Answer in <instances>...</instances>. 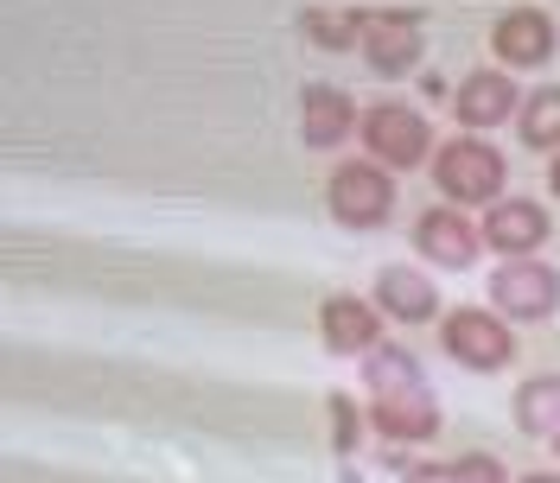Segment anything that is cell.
<instances>
[{"label": "cell", "mask_w": 560, "mask_h": 483, "mask_svg": "<svg viewBox=\"0 0 560 483\" xmlns=\"http://www.w3.org/2000/svg\"><path fill=\"white\" fill-rule=\"evenodd\" d=\"M433 191H440V204L453 210H471V204H503V185H510V160L497 153V140L485 134H446L440 140V153H433Z\"/></svg>", "instance_id": "obj_1"}, {"label": "cell", "mask_w": 560, "mask_h": 483, "mask_svg": "<svg viewBox=\"0 0 560 483\" xmlns=\"http://www.w3.org/2000/svg\"><path fill=\"white\" fill-rule=\"evenodd\" d=\"M357 140H363V160L388 166L395 178L415 173V166H433V153H440V134L415 103H370Z\"/></svg>", "instance_id": "obj_2"}, {"label": "cell", "mask_w": 560, "mask_h": 483, "mask_svg": "<svg viewBox=\"0 0 560 483\" xmlns=\"http://www.w3.org/2000/svg\"><path fill=\"white\" fill-rule=\"evenodd\" d=\"M325 210H331V223L338 229H357V236H370V229H383L388 216H395V173L376 166V160H338L331 178H325Z\"/></svg>", "instance_id": "obj_3"}, {"label": "cell", "mask_w": 560, "mask_h": 483, "mask_svg": "<svg viewBox=\"0 0 560 483\" xmlns=\"http://www.w3.org/2000/svg\"><path fill=\"white\" fill-rule=\"evenodd\" d=\"M440 350L471 376H497L516 363V325L497 318L490 306H453L440 318Z\"/></svg>", "instance_id": "obj_4"}, {"label": "cell", "mask_w": 560, "mask_h": 483, "mask_svg": "<svg viewBox=\"0 0 560 483\" xmlns=\"http://www.w3.org/2000/svg\"><path fill=\"white\" fill-rule=\"evenodd\" d=\"M485 299L497 306V318L510 325H548L560 311V274L541 261V255H523V261H497L485 280Z\"/></svg>", "instance_id": "obj_5"}, {"label": "cell", "mask_w": 560, "mask_h": 483, "mask_svg": "<svg viewBox=\"0 0 560 483\" xmlns=\"http://www.w3.org/2000/svg\"><path fill=\"white\" fill-rule=\"evenodd\" d=\"M427 51L420 7H363V64L376 76H415Z\"/></svg>", "instance_id": "obj_6"}, {"label": "cell", "mask_w": 560, "mask_h": 483, "mask_svg": "<svg viewBox=\"0 0 560 483\" xmlns=\"http://www.w3.org/2000/svg\"><path fill=\"white\" fill-rule=\"evenodd\" d=\"M555 45H560V13L535 7V0H516L490 20V51H497L503 70H541L555 58Z\"/></svg>", "instance_id": "obj_7"}, {"label": "cell", "mask_w": 560, "mask_h": 483, "mask_svg": "<svg viewBox=\"0 0 560 483\" xmlns=\"http://www.w3.org/2000/svg\"><path fill=\"white\" fill-rule=\"evenodd\" d=\"M408 241H415V255L427 261V268H446V274H465V268L485 255V229L453 204H427L415 216Z\"/></svg>", "instance_id": "obj_8"}, {"label": "cell", "mask_w": 560, "mask_h": 483, "mask_svg": "<svg viewBox=\"0 0 560 483\" xmlns=\"http://www.w3.org/2000/svg\"><path fill=\"white\" fill-rule=\"evenodd\" d=\"M528 90H516V76L503 64H478L465 70L453 83V121L465 134H490V128H503V121H516V108H523Z\"/></svg>", "instance_id": "obj_9"}, {"label": "cell", "mask_w": 560, "mask_h": 483, "mask_svg": "<svg viewBox=\"0 0 560 483\" xmlns=\"http://www.w3.org/2000/svg\"><path fill=\"white\" fill-rule=\"evenodd\" d=\"M370 433L383 439V446H427V439H440V426H446V414H440V394L420 381V388H395V394H376L370 408Z\"/></svg>", "instance_id": "obj_10"}, {"label": "cell", "mask_w": 560, "mask_h": 483, "mask_svg": "<svg viewBox=\"0 0 560 483\" xmlns=\"http://www.w3.org/2000/svg\"><path fill=\"white\" fill-rule=\"evenodd\" d=\"M383 306L376 299H357V293H325L318 299V344L331 350V356H370L376 344H388L383 338Z\"/></svg>", "instance_id": "obj_11"}, {"label": "cell", "mask_w": 560, "mask_h": 483, "mask_svg": "<svg viewBox=\"0 0 560 483\" xmlns=\"http://www.w3.org/2000/svg\"><path fill=\"white\" fill-rule=\"evenodd\" d=\"M485 248L490 255H503V261H523V255H541L548 248V236H555V223H548V204L541 198H503V204L485 210Z\"/></svg>", "instance_id": "obj_12"}, {"label": "cell", "mask_w": 560, "mask_h": 483, "mask_svg": "<svg viewBox=\"0 0 560 483\" xmlns=\"http://www.w3.org/2000/svg\"><path fill=\"white\" fill-rule=\"evenodd\" d=\"M357 128H363V108H357L350 90H338V83H306V90H300V140H306L313 153L345 146Z\"/></svg>", "instance_id": "obj_13"}, {"label": "cell", "mask_w": 560, "mask_h": 483, "mask_svg": "<svg viewBox=\"0 0 560 483\" xmlns=\"http://www.w3.org/2000/svg\"><path fill=\"white\" fill-rule=\"evenodd\" d=\"M370 299L395 325H433L440 318V286H433V274H420V268H395L388 261L383 274H376V286H370Z\"/></svg>", "instance_id": "obj_14"}, {"label": "cell", "mask_w": 560, "mask_h": 483, "mask_svg": "<svg viewBox=\"0 0 560 483\" xmlns=\"http://www.w3.org/2000/svg\"><path fill=\"white\" fill-rule=\"evenodd\" d=\"M510 420L523 439H555L560 433V376H528L510 394Z\"/></svg>", "instance_id": "obj_15"}, {"label": "cell", "mask_w": 560, "mask_h": 483, "mask_svg": "<svg viewBox=\"0 0 560 483\" xmlns=\"http://www.w3.org/2000/svg\"><path fill=\"white\" fill-rule=\"evenodd\" d=\"M516 140H523L528 153H560V83H535L516 108Z\"/></svg>", "instance_id": "obj_16"}, {"label": "cell", "mask_w": 560, "mask_h": 483, "mask_svg": "<svg viewBox=\"0 0 560 483\" xmlns=\"http://www.w3.org/2000/svg\"><path fill=\"white\" fill-rule=\"evenodd\" d=\"M300 38L318 51H363V7H306Z\"/></svg>", "instance_id": "obj_17"}, {"label": "cell", "mask_w": 560, "mask_h": 483, "mask_svg": "<svg viewBox=\"0 0 560 483\" xmlns=\"http://www.w3.org/2000/svg\"><path fill=\"white\" fill-rule=\"evenodd\" d=\"M420 363L408 356L401 344H376L370 356H363V388H370V401L376 394H395V388H420Z\"/></svg>", "instance_id": "obj_18"}, {"label": "cell", "mask_w": 560, "mask_h": 483, "mask_svg": "<svg viewBox=\"0 0 560 483\" xmlns=\"http://www.w3.org/2000/svg\"><path fill=\"white\" fill-rule=\"evenodd\" d=\"M446 471H453V483H516L510 464L490 451H458V458H446Z\"/></svg>", "instance_id": "obj_19"}, {"label": "cell", "mask_w": 560, "mask_h": 483, "mask_svg": "<svg viewBox=\"0 0 560 483\" xmlns=\"http://www.w3.org/2000/svg\"><path fill=\"white\" fill-rule=\"evenodd\" d=\"M325 408H331V446H338V458H350V446H357V426H370V414H363L350 394H325Z\"/></svg>", "instance_id": "obj_20"}, {"label": "cell", "mask_w": 560, "mask_h": 483, "mask_svg": "<svg viewBox=\"0 0 560 483\" xmlns=\"http://www.w3.org/2000/svg\"><path fill=\"white\" fill-rule=\"evenodd\" d=\"M401 483H453V471L446 464H427V458H408L401 464Z\"/></svg>", "instance_id": "obj_21"}, {"label": "cell", "mask_w": 560, "mask_h": 483, "mask_svg": "<svg viewBox=\"0 0 560 483\" xmlns=\"http://www.w3.org/2000/svg\"><path fill=\"white\" fill-rule=\"evenodd\" d=\"M548 191H555V204H560V153L548 160Z\"/></svg>", "instance_id": "obj_22"}, {"label": "cell", "mask_w": 560, "mask_h": 483, "mask_svg": "<svg viewBox=\"0 0 560 483\" xmlns=\"http://www.w3.org/2000/svg\"><path fill=\"white\" fill-rule=\"evenodd\" d=\"M516 483H560V471H528V478H516Z\"/></svg>", "instance_id": "obj_23"}, {"label": "cell", "mask_w": 560, "mask_h": 483, "mask_svg": "<svg viewBox=\"0 0 560 483\" xmlns=\"http://www.w3.org/2000/svg\"><path fill=\"white\" fill-rule=\"evenodd\" d=\"M548 446H555V458H560V433H555V439H548Z\"/></svg>", "instance_id": "obj_24"}]
</instances>
